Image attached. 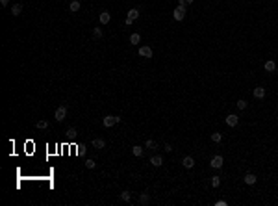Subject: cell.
<instances>
[{
	"label": "cell",
	"mask_w": 278,
	"mask_h": 206,
	"mask_svg": "<svg viewBox=\"0 0 278 206\" xmlns=\"http://www.w3.org/2000/svg\"><path fill=\"white\" fill-rule=\"evenodd\" d=\"M85 167L87 169H95L96 167V162L95 160H85Z\"/></svg>",
	"instance_id": "obj_22"
},
{
	"label": "cell",
	"mask_w": 278,
	"mask_h": 206,
	"mask_svg": "<svg viewBox=\"0 0 278 206\" xmlns=\"http://www.w3.org/2000/svg\"><path fill=\"white\" fill-rule=\"evenodd\" d=\"M121 199H122L124 202H130V201H132V193H130V191H122V193H121Z\"/></svg>",
	"instance_id": "obj_18"
},
{
	"label": "cell",
	"mask_w": 278,
	"mask_h": 206,
	"mask_svg": "<svg viewBox=\"0 0 278 206\" xmlns=\"http://www.w3.org/2000/svg\"><path fill=\"white\" fill-rule=\"evenodd\" d=\"M148 201H150L148 195H147V193H141V197H139V202H141V204H147Z\"/></svg>",
	"instance_id": "obj_23"
},
{
	"label": "cell",
	"mask_w": 278,
	"mask_h": 206,
	"mask_svg": "<svg viewBox=\"0 0 278 206\" xmlns=\"http://www.w3.org/2000/svg\"><path fill=\"white\" fill-rule=\"evenodd\" d=\"M20 13H22V4H13L11 6V15L13 17H19Z\"/></svg>",
	"instance_id": "obj_7"
},
{
	"label": "cell",
	"mask_w": 278,
	"mask_h": 206,
	"mask_svg": "<svg viewBox=\"0 0 278 206\" xmlns=\"http://www.w3.org/2000/svg\"><path fill=\"white\" fill-rule=\"evenodd\" d=\"M139 56H143V58H152V49L150 46H141V49H139Z\"/></svg>",
	"instance_id": "obj_6"
},
{
	"label": "cell",
	"mask_w": 278,
	"mask_h": 206,
	"mask_svg": "<svg viewBox=\"0 0 278 206\" xmlns=\"http://www.w3.org/2000/svg\"><path fill=\"white\" fill-rule=\"evenodd\" d=\"M150 163H152L154 167H159V165L163 163V158H161V156H152V158H150Z\"/></svg>",
	"instance_id": "obj_13"
},
{
	"label": "cell",
	"mask_w": 278,
	"mask_h": 206,
	"mask_svg": "<svg viewBox=\"0 0 278 206\" xmlns=\"http://www.w3.org/2000/svg\"><path fill=\"white\" fill-rule=\"evenodd\" d=\"M237 108H239V110H245V108H247V100H243V99L237 100Z\"/></svg>",
	"instance_id": "obj_26"
},
{
	"label": "cell",
	"mask_w": 278,
	"mask_h": 206,
	"mask_svg": "<svg viewBox=\"0 0 278 206\" xmlns=\"http://www.w3.org/2000/svg\"><path fill=\"white\" fill-rule=\"evenodd\" d=\"M132 152H134V156H141L143 154V147H139V145L132 147Z\"/></svg>",
	"instance_id": "obj_19"
},
{
	"label": "cell",
	"mask_w": 278,
	"mask_h": 206,
	"mask_svg": "<svg viewBox=\"0 0 278 206\" xmlns=\"http://www.w3.org/2000/svg\"><path fill=\"white\" fill-rule=\"evenodd\" d=\"M137 17H139V11H137V9H130V11H128V17H126V24L130 26Z\"/></svg>",
	"instance_id": "obj_5"
},
{
	"label": "cell",
	"mask_w": 278,
	"mask_h": 206,
	"mask_svg": "<svg viewBox=\"0 0 278 206\" xmlns=\"http://www.w3.org/2000/svg\"><path fill=\"white\" fill-rule=\"evenodd\" d=\"M215 204H217V206H226V202H224V201H217Z\"/></svg>",
	"instance_id": "obj_30"
},
{
	"label": "cell",
	"mask_w": 278,
	"mask_h": 206,
	"mask_svg": "<svg viewBox=\"0 0 278 206\" xmlns=\"http://www.w3.org/2000/svg\"><path fill=\"white\" fill-rule=\"evenodd\" d=\"M147 149H156V143L152 141V139H148L147 141Z\"/></svg>",
	"instance_id": "obj_27"
},
{
	"label": "cell",
	"mask_w": 278,
	"mask_h": 206,
	"mask_svg": "<svg viewBox=\"0 0 278 206\" xmlns=\"http://www.w3.org/2000/svg\"><path fill=\"white\" fill-rule=\"evenodd\" d=\"M256 180H258V178H256V175H252V173H247V175H245V182H247V184H256Z\"/></svg>",
	"instance_id": "obj_16"
},
{
	"label": "cell",
	"mask_w": 278,
	"mask_h": 206,
	"mask_svg": "<svg viewBox=\"0 0 278 206\" xmlns=\"http://www.w3.org/2000/svg\"><path fill=\"white\" fill-rule=\"evenodd\" d=\"M191 2H193V0H178L180 6H187V4H191Z\"/></svg>",
	"instance_id": "obj_29"
},
{
	"label": "cell",
	"mask_w": 278,
	"mask_h": 206,
	"mask_svg": "<svg viewBox=\"0 0 278 206\" xmlns=\"http://www.w3.org/2000/svg\"><path fill=\"white\" fill-rule=\"evenodd\" d=\"M54 117H56V121H59V123H61V121H65V117H67V106H63V104H61V106H58V108H56V113H54Z\"/></svg>",
	"instance_id": "obj_1"
},
{
	"label": "cell",
	"mask_w": 278,
	"mask_h": 206,
	"mask_svg": "<svg viewBox=\"0 0 278 206\" xmlns=\"http://www.w3.org/2000/svg\"><path fill=\"white\" fill-rule=\"evenodd\" d=\"M221 139H222V136H221L219 132H215V134H211V141H215V143H221Z\"/></svg>",
	"instance_id": "obj_21"
},
{
	"label": "cell",
	"mask_w": 278,
	"mask_h": 206,
	"mask_svg": "<svg viewBox=\"0 0 278 206\" xmlns=\"http://www.w3.org/2000/svg\"><path fill=\"white\" fill-rule=\"evenodd\" d=\"M254 97L256 99H263V97H265V89H263V87H256L254 89Z\"/></svg>",
	"instance_id": "obj_15"
},
{
	"label": "cell",
	"mask_w": 278,
	"mask_h": 206,
	"mask_svg": "<svg viewBox=\"0 0 278 206\" xmlns=\"http://www.w3.org/2000/svg\"><path fill=\"white\" fill-rule=\"evenodd\" d=\"M35 126H37L39 130H45V128H48V121H37Z\"/></svg>",
	"instance_id": "obj_20"
},
{
	"label": "cell",
	"mask_w": 278,
	"mask_h": 206,
	"mask_svg": "<svg viewBox=\"0 0 278 206\" xmlns=\"http://www.w3.org/2000/svg\"><path fill=\"white\" fill-rule=\"evenodd\" d=\"M67 134L71 136V137H74V136H76V128H69V130H67Z\"/></svg>",
	"instance_id": "obj_28"
},
{
	"label": "cell",
	"mask_w": 278,
	"mask_h": 206,
	"mask_svg": "<svg viewBox=\"0 0 278 206\" xmlns=\"http://www.w3.org/2000/svg\"><path fill=\"white\" fill-rule=\"evenodd\" d=\"M93 37H95V39H100V37H102V30H100V28H95V30H93Z\"/></svg>",
	"instance_id": "obj_24"
},
{
	"label": "cell",
	"mask_w": 278,
	"mask_h": 206,
	"mask_svg": "<svg viewBox=\"0 0 278 206\" xmlns=\"http://www.w3.org/2000/svg\"><path fill=\"white\" fill-rule=\"evenodd\" d=\"M219 184H221V178H219V176H213V178H211V186H213V188H219Z\"/></svg>",
	"instance_id": "obj_25"
},
{
	"label": "cell",
	"mask_w": 278,
	"mask_h": 206,
	"mask_svg": "<svg viewBox=\"0 0 278 206\" xmlns=\"http://www.w3.org/2000/svg\"><path fill=\"white\" fill-rule=\"evenodd\" d=\"M98 17H100V22H102V24H108L109 20H111V15H109L108 11H102V13H100Z\"/></svg>",
	"instance_id": "obj_12"
},
{
	"label": "cell",
	"mask_w": 278,
	"mask_h": 206,
	"mask_svg": "<svg viewBox=\"0 0 278 206\" xmlns=\"http://www.w3.org/2000/svg\"><path fill=\"white\" fill-rule=\"evenodd\" d=\"M0 4H2V6H8V4H9V0H0Z\"/></svg>",
	"instance_id": "obj_31"
},
{
	"label": "cell",
	"mask_w": 278,
	"mask_h": 206,
	"mask_svg": "<svg viewBox=\"0 0 278 206\" xmlns=\"http://www.w3.org/2000/svg\"><path fill=\"white\" fill-rule=\"evenodd\" d=\"M263 69H265L267 73H273L274 69H276V63H274L273 59H269V61H265V65H263Z\"/></svg>",
	"instance_id": "obj_11"
},
{
	"label": "cell",
	"mask_w": 278,
	"mask_h": 206,
	"mask_svg": "<svg viewBox=\"0 0 278 206\" xmlns=\"http://www.w3.org/2000/svg\"><path fill=\"white\" fill-rule=\"evenodd\" d=\"M210 165H211L213 169H221V167H222V156H213L211 162H210Z\"/></svg>",
	"instance_id": "obj_4"
},
{
	"label": "cell",
	"mask_w": 278,
	"mask_h": 206,
	"mask_svg": "<svg viewBox=\"0 0 278 206\" xmlns=\"http://www.w3.org/2000/svg\"><path fill=\"white\" fill-rule=\"evenodd\" d=\"M172 17H174V20H184V17H185V6H180L178 4V8L174 9Z\"/></svg>",
	"instance_id": "obj_3"
},
{
	"label": "cell",
	"mask_w": 278,
	"mask_h": 206,
	"mask_svg": "<svg viewBox=\"0 0 278 206\" xmlns=\"http://www.w3.org/2000/svg\"><path fill=\"white\" fill-rule=\"evenodd\" d=\"M182 165H184L185 169H191V167L195 165V160H193V158H191V156H185V158H184V160H182Z\"/></svg>",
	"instance_id": "obj_9"
},
{
	"label": "cell",
	"mask_w": 278,
	"mask_h": 206,
	"mask_svg": "<svg viewBox=\"0 0 278 206\" xmlns=\"http://www.w3.org/2000/svg\"><path fill=\"white\" fill-rule=\"evenodd\" d=\"M139 41H141V36H139V33H132V36H130V43L132 45H137Z\"/></svg>",
	"instance_id": "obj_17"
},
{
	"label": "cell",
	"mask_w": 278,
	"mask_h": 206,
	"mask_svg": "<svg viewBox=\"0 0 278 206\" xmlns=\"http://www.w3.org/2000/svg\"><path fill=\"white\" fill-rule=\"evenodd\" d=\"M121 119L119 117H115V115H106V117L102 119V123H104V126L106 128H109V126H113V125H117Z\"/></svg>",
	"instance_id": "obj_2"
},
{
	"label": "cell",
	"mask_w": 278,
	"mask_h": 206,
	"mask_svg": "<svg viewBox=\"0 0 278 206\" xmlns=\"http://www.w3.org/2000/svg\"><path fill=\"white\" fill-rule=\"evenodd\" d=\"M237 123H239L237 115H228V117H226V125H228V126H235Z\"/></svg>",
	"instance_id": "obj_10"
},
{
	"label": "cell",
	"mask_w": 278,
	"mask_h": 206,
	"mask_svg": "<svg viewBox=\"0 0 278 206\" xmlns=\"http://www.w3.org/2000/svg\"><path fill=\"white\" fill-rule=\"evenodd\" d=\"M91 145H93L95 149H104V147H106V141H104L102 137H96V139L91 141Z\"/></svg>",
	"instance_id": "obj_8"
},
{
	"label": "cell",
	"mask_w": 278,
	"mask_h": 206,
	"mask_svg": "<svg viewBox=\"0 0 278 206\" xmlns=\"http://www.w3.org/2000/svg\"><path fill=\"white\" fill-rule=\"evenodd\" d=\"M69 9H71L72 13H76L80 9V0H71V4H69Z\"/></svg>",
	"instance_id": "obj_14"
}]
</instances>
